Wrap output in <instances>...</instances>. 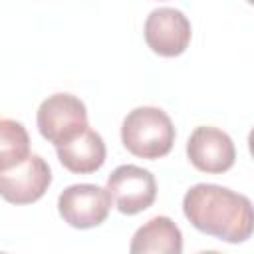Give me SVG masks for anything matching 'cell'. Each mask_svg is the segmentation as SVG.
Masks as SVG:
<instances>
[{
    "label": "cell",
    "instance_id": "1",
    "mask_svg": "<svg viewBox=\"0 0 254 254\" xmlns=\"http://www.w3.org/2000/svg\"><path fill=\"white\" fill-rule=\"evenodd\" d=\"M183 212L196 230L230 244L244 242L252 234L250 198L220 185L198 183L190 187L183 198Z\"/></svg>",
    "mask_w": 254,
    "mask_h": 254
},
{
    "label": "cell",
    "instance_id": "2",
    "mask_svg": "<svg viewBox=\"0 0 254 254\" xmlns=\"http://www.w3.org/2000/svg\"><path fill=\"white\" fill-rule=\"evenodd\" d=\"M125 149L141 159H161L175 143V125L159 107H137L127 113L121 125Z\"/></svg>",
    "mask_w": 254,
    "mask_h": 254
},
{
    "label": "cell",
    "instance_id": "3",
    "mask_svg": "<svg viewBox=\"0 0 254 254\" xmlns=\"http://www.w3.org/2000/svg\"><path fill=\"white\" fill-rule=\"evenodd\" d=\"M36 121L42 137L56 147L77 137L89 127L83 101L71 93H54L46 97L38 107Z\"/></svg>",
    "mask_w": 254,
    "mask_h": 254
},
{
    "label": "cell",
    "instance_id": "4",
    "mask_svg": "<svg viewBox=\"0 0 254 254\" xmlns=\"http://www.w3.org/2000/svg\"><path fill=\"white\" fill-rule=\"evenodd\" d=\"M111 196L107 189L97 185H71L62 190L58 198L60 216L73 228H93L105 222L111 210Z\"/></svg>",
    "mask_w": 254,
    "mask_h": 254
},
{
    "label": "cell",
    "instance_id": "5",
    "mask_svg": "<svg viewBox=\"0 0 254 254\" xmlns=\"http://www.w3.org/2000/svg\"><path fill=\"white\" fill-rule=\"evenodd\" d=\"M107 192L119 212L137 214L155 202L157 183L147 169L121 165L107 177Z\"/></svg>",
    "mask_w": 254,
    "mask_h": 254
},
{
    "label": "cell",
    "instance_id": "6",
    "mask_svg": "<svg viewBox=\"0 0 254 254\" xmlns=\"http://www.w3.org/2000/svg\"><path fill=\"white\" fill-rule=\"evenodd\" d=\"M52 171L40 155H28L12 169L0 171V196L12 204H30L44 196Z\"/></svg>",
    "mask_w": 254,
    "mask_h": 254
},
{
    "label": "cell",
    "instance_id": "7",
    "mask_svg": "<svg viewBox=\"0 0 254 254\" xmlns=\"http://www.w3.org/2000/svg\"><path fill=\"white\" fill-rule=\"evenodd\" d=\"M145 42L163 58L181 56L190 42V22L177 8H157L145 20Z\"/></svg>",
    "mask_w": 254,
    "mask_h": 254
},
{
    "label": "cell",
    "instance_id": "8",
    "mask_svg": "<svg viewBox=\"0 0 254 254\" xmlns=\"http://www.w3.org/2000/svg\"><path fill=\"white\" fill-rule=\"evenodd\" d=\"M187 155L198 171L218 175L226 173L234 165L236 149L232 139L224 131L200 125L190 133L187 141Z\"/></svg>",
    "mask_w": 254,
    "mask_h": 254
},
{
    "label": "cell",
    "instance_id": "9",
    "mask_svg": "<svg viewBox=\"0 0 254 254\" xmlns=\"http://www.w3.org/2000/svg\"><path fill=\"white\" fill-rule=\"evenodd\" d=\"M60 163L77 175H89L95 173L103 163H105V143L101 135L93 129L81 131L77 137L62 143L56 147Z\"/></svg>",
    "mask_w": 254,
    "mask_h": 254
},
{
    "label": "cell",
    "instance_id": "10",
    "mask_svg": "<svg viewBox=\"0 0 254 254\" xmlns=\"http://www.w3.org/2000/svg\"><path fill=\"white\" fill-rule=\"evenodd\" d=\"M131 254H181L183 234L169 216H155L137 228L131 246Z\"/></svg>",
    "mask_w": 254,
    "mask_h": 254
},
{
    "label": "cell",
    "instance_id": "11",
    "mask_svg": "<svg viewBox=\"0 0 254 254\" xmlns=\"http://www.w3.org/2000/svg\"><path fill=\"white\" fill-rule=\"evenodd\" d=\"M30 155V135L14 119H0V171L12 169Z\"/></svg>",
    "mask_w": 254,
    "mask_h": 254
}]
</instances>
